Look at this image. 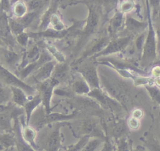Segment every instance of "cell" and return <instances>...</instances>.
Listing matches in <instances>:
<instances>
[{
	"label": "cell",
	"mask_w": 160,
	"mask_h": 151,
	"mask_svg": "<svg viewBox=\"0 0 160 151\" xmlns=\"http://www.w3.org/2000/svg\"><path fill=\"white\" fill-rule=\"evenodd\" d=\"M101 87L109 95L118 100L124 108L129 111L132 105V97L129 86L119 79L109 77L101 71H98Z\"/></svg>",
	"instance_id": "cell-1"
},
{
	"label": "cell",
	"mask_w": 160,
	"mask_h": 151,
	"mask_svg": "<svg viewBox=\"0 0 160 151\" xmlns=\"http://www.w3.org/2000/svg\"><path fill=\"white\" fill-rule=\"evenodd\" d=\"M82 113L75 110L70 114H65L60 112H51L47 114L44 106L41 104L32 113L29 125L37 130H40L48 125L68 121L79 117Z\"/></svg>",
	"instance_id": "cell-2"
},
{
	"label": "cell",
	"mask_w": 160,
	"mask_h": 151,
	"mask_svg": "<svg viewBox=\"0 0 160 151\" xmlns=\"http://www.w3.org/2000/svg\"><path fill=\"white\" fill-rule=\"evenodd\" d=\"M148 3V2H147ZM148 28L142 53L140 57L139 64L142 68H147L152 64L156 63L158 59L156 31L152 22L150 7L148 3Z\"/></svg>",
	"instance_id": "cell-3"
},
{
	"label": "cell",
	"mask_w": 160,
	"mask_h": 151,
	"mask_svg": "<svg viewBox=\"0 0 160 151\" xmlns=\"http://www.w3.org/2000/svg\"><path fill=\"white\" fill-rule=\"evenodd\" d=\"M70 102L75 110L81 113H86L100 117L103 115V109L100 104L94 99L88 95H77L70 98Z\"/></svg>",
	"instance_id": "cell-4"
},
{
	"label": "cell",
	"mask_w": 160,
	"mask_h": 151,
	"mask_svg": "<svg viewBox=\"0 0 160 151\" xmlns=\"http://www.w3.org/2000/svg\"><path fill=\"white\" fill-rule=\"evenodd\" d=\"M88 95L96 100L102 109L108 110L112 114H119L126 110L118 100L109 95L102 88L91 89Z\"/></svg>",
	"instance_id": "cell-5"
},
{
	"label": "cell",
	"mask_w": 160,
	"mask_h": 151,
	"mask_svg": "<svg viewBox=\"0 0 160 151\" xmlns=\"http://www.w3.org/2000/svg\"><path fill=\"white\" fill-rule=\"evenodd\" d=\"M0 79L1 82L3 84L20 88L24 90L29 96L34 95L38 93L36 87L26 82L16 74H14L11 71L2 65H1L0 69Z\"/></svg>",
	"instance_id": "cell-6"
},
{
	"label": "cell",
	"mask_w": 160,
	"mask_h": 151,
	"mask_svg": "<svg viewBox=\"0 0 160 151\" xmlns=\"http://www.w3.org/2000/svg\"><path fill=\"white\" fill-rule=\"evenodd\" d=\"M88 16L85 22V26L81 32V37L76 46V51H79L96 31L99 22V14L92 6L88 7Z\"/></svg>",
	"instance_id": "cell-7"
},
{
	"label": "cell",
	"mask_w": 160,
	"mask_h": 151,
	"mask_svg": "<svg viewBox=\"0 0 160 151\" xmlns=\"http://www.w3.org/2000/svg\"><path fill=\"white\" fill-rule=\"evenodd\" d=\"M77 134L81 137L88 135L91 138L96 137L105 140L106 131L103 124L97 118L90 117L84 119L78 127Z\"/></svg>",
	"instance_id": "cell-8"
},
{
	"label": "cell",
	"mask_w": 160,
	"mask_h": 151,
	"mask_svg": "<svg viewBox=\"0 0 160 151\" xmlns=\"http://www.w3.org/2000/svg\"><path fill=\"white\" fill-rule=\"evenodd\" d=\"M68 124V121L53 124L50 131L45 135V139L41 142L42 147L45 151H58L59 150L62 143L61 129Z\"/></svg>",
	"instance_id": "cell-9"
},
{
	"label": "cell",
	"mask_w": 160,
	"mask_h": 151,
	"mask_svg": "<svg viewBox=\"0 0 160 151\" xmlns=\"http://www.w3.org/2000/svg\"><path fill=\"white\" fill-rule=\"evenodd\" d=\"M59 84V82L52 77L44 82L36 84L35 87L41 95L42 105L44 106L47 114L51 112V99L56 87Z\"/></svg>",
	"instance_id": "cell-10"
},
{
	"label": "cell",
	"mask_w": 160,
	"mask_h": 151,
	"mask_svg": "<svg viewBox=\"0 0 160 151\" xmlns=\"http://www.w3.org/2000/svg\"><path fill=\"white\" fill-rule=\"evenodd\" d=\"M132 37V34H129L112 39L109 41L106 46L102 51L90 59H96L98 57L108 56L111 54L120 52L128 46Z\"/></svg>",
	"instance_id": "cell-11"
},
{
	"label": "cell",
	"mask_w": 160,
	"mask_h": 151,
	"mask_svg": "<svg viewBox=\"0 0 160 151\" xmlns=\"http://www.w3.org/2000/svg\"><path fill=\"white\" fill-rule=\"evenodd\" d=\"M78 69V72L84 79L91 89L101 88L97 66L93 62L82 63Z\"/></svg>",
	"instance_id": "cell-12"
},
{
	"label": "cell",
	"mask_w": 160,
	"mask_h": 151,
	"mask_svg": "<svg viewBox=\"0 0 160 151\" xmlns=\"http://www.w3.org/2000/svg\"><path fill=\"white\" fill-rule=\"evenodd\" d=\"M110 40L106 37H102L89 46V47L84 50L82 55L73 63L75 66H79L86 60L94 57L101 51H102L106 46Z\"/></svg>",
	"instance_id": "cell-13"
},
{
	"label": "cell",
	"mask_w": 160,
	"mask_h": 151,
	"mask_svg": "<svg viewBox=\"0 0 160 151\" xmlns=\"http://www.w3.org/2000/svg\"><path fill=\"white\" fill-rule=\"evenodd\" d=\"M20 135L24 142L31 146L36 151L38 150V146L36 142V130L30 125H28L26 122V119L22 117L20 119Z\"/></svg>",
	"instance_id": "cell-14"
},
{
	"label": "cell",
	"mask_w": 160,
	"mask_h": 151,
	"mask_svg": "<svg viewBox=\"0 0 160 151\" xmlns=\"http://www.w3.org/2000/svg\"><path fill=\"white\" fill-rule=\"evenodd\" d=\"M56 64L57 62L54 59L49 61L39 67L31 76H30L32 80L36 82V84L51 78Z\"/></svg>",
	"instance_id": "cell-15"
},
{
	"label": "cell",
	"mask_w": 160,
	"mask_h": 151,
	"mask_svg": "<svg viewBox=\"0 0 160 151\" xmlns=\"http://www.w3.org/2000/svg\"><path fill=\"white\" fill-rule=\"evenodd\" d=\"M1 64H4V65L2 66L9 70V68H13L17 66L20 61V56L11 49L1 48Z\"/></svg>",
	"instance_id": "cell-16"
},
{
	"label": "cell",
	"mask_w": 160,
	"mask_h": 151,
	"mask_svg": "<svg viewBox=\"0 0 160 151\" xmlns=\"http://www.w3.org/2000/svg\"><path fill=\"white\" fill-rule=\"evenodd\" d=\"M124 27L132 35L139 34L148 30V22H145L140 21L131 16H126Z\"/></svg>",
	"instance_id": "cell-17"
},
{
	"label": "cell",
	"mask_w": 160,
	"mask_h": 151,
	"mask_svg": "<svg viewBox=\"0 0 160 151\" xmlns=\"http://www.w3.org/2000/svg\"><path fill=\"white\" fill-rule=\"evenodd\" d=\"M71 90L77 95H88L91 89L84 79L79 74L71 83Z\"/></svg>",
	"instance_id": "cell-18"
},
{
	"label": "cell",
	"mask_w": 160,
	"mask_h": 151,
	"mask_svg": "<svg viewBox=\"0 0 160 151\" xmlns=\"http://www.w3.org/2000/svg\"><path fill=\"white\" fill-rule=\"evenodd\" d=\"M42 104V100L40 94L38 92L36 94L32 96H29L28 100L23 107L26 122L28 125H29L30 120L34 111Z\"/></svg>",
	"instance_id": "cell-19"
},
{
	"label": "cell",
	"mask_w": 160,
	"mask_h": 151,
	"mask_svg": "<svg viewBox=\"0 0 160 151\" xmlns=\"http://www.w3.org/2000/svg\"><path fill=\"white\" fill-rule=\"evenodd\" d=\"M103 126L106 131L108 132L109 135L114 140H116L122 137L127 135L128 131V126L127 122L123 120H120L118 122L114 123L111 128V130H109L106 129L104 122H102Z\"/></svg>",
	"instance_id": "cell-20"
},
{
	"label": "cell",
	"mask_w": 160,
	"mask_h": 151,
	"mask_svg": "<svg viewBox=\"0 0 160 151\" xmlns=\"http://www.w3.org/2000/svg\"><path fill=\"white\" fill-rule=\"evenodd\" d=\"M125 14L117 10L109 20L110 32L112 34L116 33L125 27Z\"/></svg>",
	"instance_id": "cell-21"
},
{
	"label": "cell",
	"mask_w": 160,
	"mask_h": 151,
	"mask_svg": "<svg viewBox=\"0 0 160 151\" xmlns=\"http://www.w3.org/2000/svg\"><path fill=\"white\" fill-rule=\"evenodd\" d=\"M12 90V102L18 107H23L29 99V96L22 89L16 87H10Z\"/></svg>",
	"instance_id": "cell-22"
},
{
	"label": "cell",
	"mask_w": 160,
	"mask_h": 151,
	"mask_svg": "<svg viewBox=\"0 0 160 151\" xmlns=\"http://www.w3.org/2000/svg\"><path fill=\"white\" fill-rule=\"evenodd\" d=\"M69 71V66L67 63L57 62L51 77L57 80L60 84L61 82L64 81L68 77Z\"/></svg>",
	"instance_id": "cell-23"
},
{
	"label": "cell",
	"mask_w": 160,
	"mask_h": 151,
	"mask_svg": "<svg viewBox=\"0 0 160 151\" xmlns=\"http://www.w3.org/2000/svg\"><path fill=\"white\" fill-rule=\"evenodd\" d=\"M29 12L27 3L24 0H19L11 6V12L16 19H20Z\"/></svg>",
	"instance_id": "cell-24"
},
{
	"label": "cell",
	"mask_w": 160,
	"mask_h": 151,
	"mask_svg": "<svg viewBox=\"0 0 160 151\" xmlns=\"http://www.w3.org/2000/svg\"><path fill=\"white\" fill-rule=\"evenodd\" d=\"M145 148L149 151H160V142L152 134H146L142 137Z\"/></svg>",
	"instance_id": "cell-25"
},
{
	"label": "cell",
	"mask_w": 160,
	"mask_h": 151,
	"mask_svg": "<svg viewBox=\"0 0 160 151\" xmlns=\"http://www.w3.org/2000/svg\"><path fill=\"white\" fill-rule=\"evenodd\" d=\"M16 138L14 135L10 132H2L1 134V151L6 150L8 148L14 146L16 144Z\"/></svg>",
	"instance_id": "cell-26"
},
{
	"label": "cell",
	"mask_w": 160,
	"mask_h": 151,
	"mask_svg": "<svg viewBox=\"0 0 160 151\" xmlns=\"http://www.w3.org/2000/svg\"><path fill=\"white\" fill-rule=\"evenodd\" d=\"M12 102V90L10 86L1 82L0 87V104L1 105H6Z\"/></svg>",
	"instance_id": "cell-27"
},
{
	"label": "cell",
	"mask_w": 160,
	"mask_h": 151,
	"mask_svg": "<svg viewBox=\"0 0 160 151\" xmlns=\"http://www.w3.org/2000/svg\"><path fill=\"white\" fill-rule=\"evenodd\" d=\"M46 50L51 55L54 60L58 63H63L66 61L65 56L54 45L50 43H45Z\"/></svg>",
	"instance_id": "cell-28"
},
{
	"label": "cell",
	"mask_w": 160,
	"mask_h": 151,
	"mask_svg": "<svg viewBox=\"0 0 160 151\" xmlns=\"http://www.w3.org/2000/svg\"><path fill=\"white\" fill-rule=\"evenodd\" d=\"M49 25L50 28L56 32H62L66 30V27L64 22L61 19L60 17L55 12H54L49 19Z\"/></svg>",
	"instance_id": "cell-29"
},
{
	"label": "cell",
	"mask_w": 160,
	"mask_h": 151,
	"mask_svg": "<svg viewBox=\"0 0 160 151\" xmlns=\"http://www.w3.org/2000/svg\"><path fill=\"white\" fill-rule=\"evenodd\" d=\"M114 142L116 151H131L132 149V141L127 135L114 140Z\"/></svg>",
	"instance_id": "cell-30"
},
{
	"label": "cell",
	"mask_w": 160,
	"mask_h": 151,
	"mask_svg": "<svg viewBox=\"0 0 160 151\" xmlns=\"http://www.w3.org/2000/svg\"><path fill=\"white\" fill-rule=\"evenodd\" d=\"M144 87L151 99L160 107V87L156 84H148Z\"/></svg>",
	"instance_id": "cell-31"
},
{
	"label": "cell",
	"mask_w": 160,
	"mask_h": 151,
	"mask_svg": "<svg viewBox=\"0 0 160 151\" xmlns=\"http://www.w3.org/2000/svg\"><path fill=\"white\" fill-rule=\"evenodd\" d=\"M9 24L10 27V31L12 34L14 36L24 32L26 27L18 21L16 18L9 17Z\"/></svg>",
	"instance_id": "cell-32"
},
{
	"label": "cell",
	"mask_w": 160,
	"mask_h": 151,
	"mask_svg": "<svg viewBox=\"0 0 160 151\" xmlns=\"http://www.w3.org/2000/svg\"><path fill=\"white\" fill-rule=\"evenodd\" d=\"M104 140H105L99 138H90L86 145L82 148L81 151H96L99 146L104 143Z\"/></svg>",
	"instance_id": "cell-33"
},
{
	"label": "cell",
	"mask_w": 160,
	"mask_h": 151,
	"mask_svg": "<svg viewBox=\"0 0 160 151\" xmlns=\"http://www.w3.org/2000/svg\"><path fill=\"white\" fill-rule=\"evenodd\" d=\"M134 2L132 0H122L118 4V10L124 14H129L134 8Z\"/></svg>",
	"instance_id": "cell-34"
},
{
	"label": "cell",
	"mask_w": 160,
	"mask_h": 151,
	"mask_svg": "<svg viewBox=\"0 0 160 151\" xmlns=\"http://www.w3.org/2000/svg\"><path fill=\"white\" fill-rule=\"evenodd\" d=\"M90 137L88 135L82 136L79 138V140L74 144L71 145L67 147L65 151H81L82 148L90 139Z\"/></svg>",
	"instance_id": "cell-35"
},
{
	"label": "cell",
	"mask_w": 160,
	"mask_h": 151,
	"mask_svg": "<svg viewBox=\"0 0 160 151\" xmlns=\"http://www.w3.org/2000/svg\"><path fill=\"white\" fill-rule=\"evenodd\" d=\"M39 11H29L24 16L20 19H18V21L26 28L28 27L36 18Z\"/></svg>",
	"instance_id": "cell-36"
},
{
	"label": "cell",
	"mask_w": 160,
	"mask_h": 151,
	"mask_svg": "<svg viewBox=\"0 0 160 151\" xmlns=\"http://www.w3.org/2000/svg\"><path fill=\"white\" fill-rule=\"evenodd\" d=\"M48 1V0H29L26 3L29 11H39Z\"/></svg>",
	"instance_id": "cell-37"
},
{
	"label": "cell",
	"mask_w": 160,
	"mask_h": 151,
	"mask_svg": "<svg viewBox=\"0 0 160 151\" xmlns=\"http://www.w3.org/2000/svg\"><path fill=\"white\" fill-rule=\"evenodd\" d=\"M106 139L103 143L102 147L100 151H116V147L114 140L109 135L106 131Z\"/></svg>",
	"instance_id": "cell-38"
},
{
	"label": "cell",
	"mask_w": 160,
	"mask_h": 151,
	"mask_svg": "<svg viewBox=\"0 0 160 151\" xmlns=\"http://www.w3.org/2000/svg\"><path fill=\"white\" fill-rule=\"evenodd\" d=\"M16 37V41L21 46L26 47L29 41V39L30 38L29 33H27L26 32H23Z\"/></svg>",
	"instance_id": "cell-39"
},
{
	"label": "cell",
	"mask_w": 160,
	"mask_h": 151,
	"mask_svg": "<svg viewBox=\"0 0 160 151\" xmlns=\"http://www.w3.org/2000/svg\"><path fill=\"white\" fill-rule=\"evenodd\" d=\"M127 124L129 128L136 130L138 129L140 125V122H139V119H138L136 118H134L133 117H130L127 120Z\"/></svg>",
	"instance_id": "cell-40"
},
{
	"label": "cell",
	"mask_w": 160,
	"mask_h": 151,
	"mask_svg": "<svg viewBox=\"0 0 160 151\" xmlns=\"http://www.w3.org/2000/svg\"><path fill=\"white\" fill-rule=\"evenodd\" d=\"M1 12H4L8 14V13L11 9V3L10 0H1Z\"/></svg>",
	"instance_id": "cell-41"
},
{
	"label": "cell",
	"mask_w": 160,
	"mask_h": 151,
	"mask_svg": "<svg viewBox=\"0 0 160 151\" xmlns=\"http://www.w3.org/2000/svg\"><path fill=\"white\" fill-rule=\"evenodd\" d=\"M156 36V41H157V48L158 52V57L160 55V25L155 27Z\"/></svg>",
	"instance_id": "cell-42"
},
{
	"label": "cell",
	"mask_w": 160,
	"mask_h": 151,
	"mask_svg": "<svg viewBox=\"0 0 160 151\" xmlns=\"http://www.w3.org/2000/svg\"><path fill=\"white\" fill-rule=\"evenodd\" d=\"M131 116L140 119L142 117V111L139 109H134L131 111Z\"/></svg>",
	"instance_id": "cell-43"
},
{
	"label": "cell",
	"mask_w": 160,
	"mask_h": 151,
	"mask_svg": "<svg viewBox=\"0 0 160 151\" xmlns=\"http://www.w3.org/2000/svg\"><path fill=\"white\" fill-rule=\"evenodd\" d=\"M151 74L153 77L156 79L160 78V66H156L154 67H153L151 71Z\"/></svg>",
	"instance_id": "cell-44"
},
{
	"label": "cell",
	"mask_w": 160,
	"mask_h": 151,
	"mask_svg": "<svg viewBox=\"0 0 160 151\" xmlns=\"http://www.w3.org/2000/svg\"><path fill=\"white\" fill-rule=\"evenodd\" d=\"M143 148L144 147H138L136 149H132L131 151H142Z\"/></svg>",
	"instance_id": "cell-45"
},
{
	"label": "cell",
	"mask_w": 160,
	"mask_h": 151,
	"mask_svg": "<svg viewBox=\"0 0 160 151\" xmlns=\"http://www.w3.org/2000/svg\"><path fill=\"white\" fill-rule=\"evenodd\" d=\"M17 1H19V0H10L11 3V6H12V4L14 2H15Z\"/></svg>",
	"instance_id": "cell-46"
},
{
	"label": "cell",
	"mask_w": 160,
	"mask_h": 151,
	"mask_svg": "<svg viewBox=\"0 0 160 151\" xmlns=\"http://www.w3.org/2000/svg\"><path fill=\"white\" fill-rule=\"evenodd\" d=\"M158 63H160V55L158 57V61H157Z\"/></svg>",
	"instance_id": "cell-47"
},
{
	"label": "cell",
	"mask_w": 160,
	"mask_h": 151,
	"mask_svg": "<svg viewBox=\"0 0 160 151\" xmlns=\"http://www.w3.org/2000/svg\"><path fill=\"white\" fill-rule=\"evenodd\" d=\"M142 151H149V150H148L146 148H143V150H142Z\"/></svg>",
	"instance_id": "cell-48"
},
{
	"label": "cell",
	"mask_w": 160,
	"mask_h": 151,
	"mask_svg": "<svg viewBox=\"0 0 160 151\" xmlns=\"http://www.w3.org/2000/svg\"><path fill=\"white\" fill-rule=\"evenodd\" d=\"M159 87H160V85H159Z\"/></svg>",
	"instance_id": "cell-49"
}]
</instances>
